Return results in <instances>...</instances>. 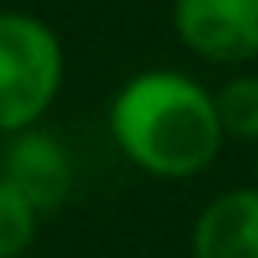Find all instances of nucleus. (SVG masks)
<instances>
[{
  "label": "nucleus",
  "mask_w": 258,
  "mask_h": 258,
  "mask_svg": "<svg viewBox=\"0 0 258 258\" xmlns=\"http://www.w3.org/2000/svg\"><path fill=\"white\" fill-rule=\"evenodd\" d=\"M214 97V113L222 125V137H242V141H258V77L242 73L230 77Z\"/></svg>",
  "instance_id": "423d86ee"
},
{
  "label": "nucleus",
  "mask_w": 258,
  "mask_h": 258,
  "mask_svg": "<svg viewBox=\"0 0 258 258\" xmlns=\"http://www.w3.org/2000/svg\"><path fill=\"white\" fill-rule=\"evenodd\" d=\"M40 210L0 177V258H20L36 238Z\"/></svg>",
  "instance_id": "0eeeda50"
},
{
  "label": "nucleus",
  "mask_w": 258,
  "mask_h": 258,
  "mask_svg": "<svg viewBox=\"0 0 258 258\" xmlns=\"http://www.w3.org/2000/svg\"><path fill=\"white\" fill-rule=\"evenodd\" d=\"M173 28L202 60H258V0H173Z\"/></svg>",
  "instance_id": "7ed1b4c3"
},
{
  "label": "nucleus",
  "mask_w": 258,
  "mask_h": 258,
  "mask_svg": "<svg viewBox=\"0 0 258 258\" xmlns=\"http://www.w3.org/2000/svg\"><path fill=\"white\" fill-rule=\"evenodd\" d=\"M60 77L56 32L28 12H0V133L36 125L56 101Z\"/></svg>",
  "instance_id": "f03ea898"
},
{
  "label": "nucleus",
  "mask_w": 258,
  "mask_h": 258,
  "mask_svg": "<svg viewBox=\"0 0 258 258\" xmlns=\"http://www.w3.org/2000/svg\"><path fill=\"white\" fill-rule=\"evenodd\" d=\"M109 129L117 149L137 169L165 181L202 173L226 141L214 97L194 77L173 69L129 77L109 105Z\"/></svg>",
  "instance_id": "f257e3e1"
},
{
  "label": "nucleus",
  "mask_w": 258,
  "mask_h": 258,
  "mask_svg": "<svg viewBox=\"0 0 258 258\" xmlns=\"http://www.w3.org/2000/svg\"><path fill=\"white\" fill-rule=\"evenodd\" d=\"M0 177L44 214L64 206V198L73 194V157L56 133L28 125L8 133V145L0 153Z\"/></svg>",
  "instance_id": "20e7f679"
},
{
  "label": "nucleus",
  "mask_w": 258,
  "mask_h": 258,
  "mask_svg": "<svg viewBox=\"0 0 258 258\" xmlns=\"http://www.w3.org/2000/svg\"><path fill=\"white\" fill-rule=\"evenodd\" d=\"M194 258H258V185L218 194L194 222Z\"/></svg>",
  "instance_id": "39448f33"
}]
</instances>
